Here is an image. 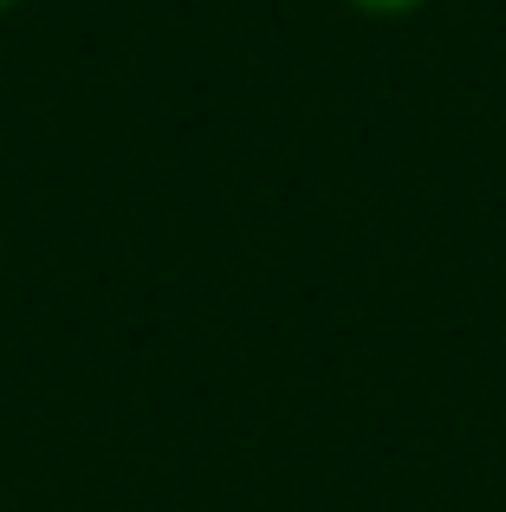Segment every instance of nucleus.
<instances>
[{"instance_id":"f03ea898","label":"nucleus","mask_w":506,"mask_h":512,"mask_svg":"<svg viewBox=\"0 0 506 512\" xmlns=\"http://www.w3.org/2000/svg\"><path fill=\"white\" fill-rule=\"evenodd\" d=\"M20 7H33V0H0V13H20Z\"/></svg>"},{"instance_id":"f257e3e1","label":"nucleus","mask_w":506,"mask_h":512,"mask_svg":"<svg viewBox=\"0 0 506 512\" xmlns=\"http://www.w3.org/2000/svg\"><path fill=\"white\" fill-rule=\"evenodd\" d=\"M344 7H351L357 20H416V13L435 7V0H344Z\"/></svg>"}]
</instances>
